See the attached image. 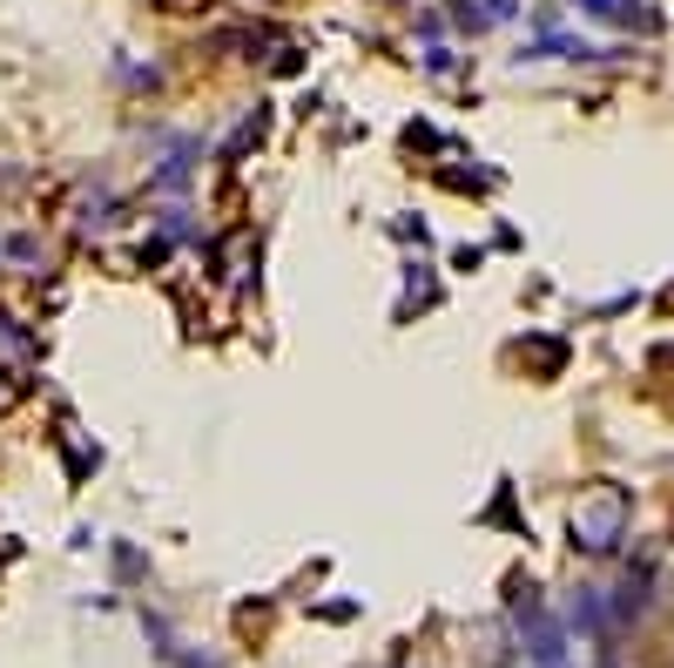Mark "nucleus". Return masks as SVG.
<instances>
[{
    "label": "nucleus",
    "instance_id": "obj_2",
    "mask_svg": "<svg viewBox=\"0 0 674 668\" xmlns=\"http://www.w3.org/2000/svg\"><path fill=\"white\" fill-rule=\"evenodd\" d=\"M520 635V655L533 661V668H567V655H574V635H567V621L560 614H540V621H527V628H512Z\"/></svg>",
    "mask_w": 674,
    "mask_h": 668
},
{
    "label": "nucleus",
    "instance_id": "obj_4",
    "mask_svg": "<svg viewBox=\"0 0 674 668\" xmlns=\"http://www.w3.org/2000/svg\"><path fill=\"white\" fill-rule=\"evenodd\" d=\"M196 155H203V142L196 136H176V149L155 163V176H149V189H163V196H176V189H189L196 183Z\"/></svg>",
    "mask_w": 674,
    "mask_h": 668
},
{
    "label": "nucleus",
    "instance_id": "obj_5",
    "mask_svg": "<svg viewBox=\"0 0 674 668\" xmlns=\"http://www.w3.org/2000/svg\"><path fill=\"white\" fill-rule=\"evenodd\" d=\"M527 365H533V378H560L567 372V359H574V344L560 338V331H527Z\"/></svg>",
    "mask_w": 674,
    "mask_h": 668
},
{
    "label": "nucleus",
    "instance_id": "obj_12",
    "mask_svg": "<svg viewBox=\"0 0 674 668\" xmlns=\"http://www.w3.org/2000/svg\"><path fill=\"white\" fill-rule=\"evenodd\" d=\"M176 668H223V661H216L210 648H189V642H182V655H176Z\"/></svg>",
    "mask_w": 674,
    "mask_h": 668
},
{
    "label": "nucleus",
    "instance_id": "obj_13",
    "mask_svg": "<svg viewBox=\"0 0 674 668\" xmlns=\"http://www.w3.org/2000/svg\"><path fill=\"white\" fill-rule=\"evenodd\" d=\"M399 237H405V244H425L431 230H425V216H405V223H399Z\"/></svg>",
    "mask_w": 674,
    "mask_h": 668
},
{
    "label": "nucleus",
    "instance_id": "obj_1",
    "mask_svg": "<svg viewBox=\"0 0 674 668\" xmlns=\"http://www.w3.org/2000/svg\"><path fill=\"white\" fill-rule=\"evenodd\" d=\"M634 534V487L620 480H593L580 500H574V514H567V547L587 561H614L620 547Z\"/></svg>",
    "mask_w": 674,
    "mask_h": 668
},
{
    "label": "nucleus",
    "instance_id": "obj_11",
    "mask_svg": "<svg viewBox=\"0 0 674 668\" xmlns=\"http://www.w3.org/2000/svg\"><path fill=\"white\" fill-rule=\"evenodd\" d=\"M115 574H122V581L142 574V554H135V547H122V540H115Z\"/></svg>",
    "mask_w": 674,
    "mask_h": 668
},
{
    "label": "nucleus",
    "instance_id": "obj_3",
    "mask_svg": "<svg viewBox=\"0 0 674 668\" xmlns=\"http://www.w3.org/2000/svg\"><path fill=\"white\" fill-rule=\"evenodd\" d=\"M574 8L587 21H601V27H641V34H661L667 14L654 8V0H574Z\"/></svg>",
    "mask_w": 674,
    "mask_h": 668
},
{
    "label": "nucleus",
    "instance_id": "obj_14",
    "mask_svg": "<svg viewBox=\"0 0 674 668\" xmlns=\"http://www.w3.org/2000/svg\"><path fill=\"white\" fill-rule=\"evenodd\" d=\"M486 14H493V21H512V14H520V0H486Z\"/></svg>",
    "mask_w": 674,
    "mask_h": 668
},
{
    "label": "nucleus",
    "instance_id": "obj_9",
    "mask_svg": "<svg viewBox=\"0 0 674 668\" xmlns=\"http://www.w3.org/2000/svg\"><path fill=\"white\" fill-rule=\"evenodd\" d=\"M8 257H14V263H48V244L21 230V237H8Z\"/></svg>",
    "mask_w": 674,
    "mask_h": 668
},
{
    "label": "nucleus",
    "instance_id": "obj_8",
    "mask_svg": "<svg viewBox=\"0 0 674 668\" xmlns=\"http://www.w3.org/2000/svg\"><path fill=\"white\" fill-rule=\"evenodd\" d=\"M452 21H459V34H486V27H493L486 0H452Z\"/></svg>",
    "mask_w": 674,
    "mask_h": 668
},
{
    "label": "nucleus",
    "instance_id": "obj_10",
    "mask_svg": "<svg viewBox=\"0 0 674 668\" xmlns=\"http://www.w3.org/2000/svg\"><path fill=\"white\" fill-rule=\"evenodd\" d=\"M452 68H459V55H452L446 42H431V48H425V74H452Z\"/></svg>",
    "mask_w": 674,
    "mask_h": 668
},
{
    "label": "nucleus",
    "instance_id": "obj_7",
    "mask_svg": "<svg viewBox=\"0 0 674 668\" xmlns=\"http://www.w3.org/2000/svg\"><path fill=\"white\" fill-rule=\"evenodd\" d=\"M480 527H512V534H527V527H520V514H512V480H499V500L480 514Z\"/></svg>",
    "mask_w": 674,
    "mask_h": 668
},
{
    "label": "nucleus",
    "instance_id": "obj_6",
    "mask_svg": "<svg viewBox=\"0 0 674 668\" xmlns=\"http://www.w3.org/2000/svg\"><path fill=\"white\" fill-rule=\"evenodd\" d=\"M418 297V310H431V304H439V284H431V263H405V304ZM399 318H405V310H399Z\"/></svg>",
    "mask_w": 674,
    "mask_h": 668
}]
</instances>
